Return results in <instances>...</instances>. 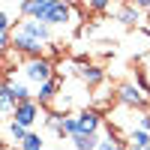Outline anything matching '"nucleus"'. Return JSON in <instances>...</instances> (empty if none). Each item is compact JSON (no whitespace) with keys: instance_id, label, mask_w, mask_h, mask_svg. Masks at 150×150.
I'll use <instances>...</instances> for the list:
<instances>
[{"instance_id":"nucleus-1","label":"nucleus","mask_w":150,"mask_h":150,"mask_svg":"<svg viewBox=\"0 0 150 150\" xmlns=\"http://www.w3.org/2000/svg\"><path fill=\"white\" fill-rule=\"evenodd\" d=\"M51 45V27L42 21H33V18H21L15 27H12V48L21 54L33 57H45L42 51Z\"/></svg>"},{"instance_id":"nucleus-2","label":"nucleus","mask_w":150,"mask_h":150,"mask_svg":"<svg viewBox=\"0 0 150 150\" xmlns=\"http://www.w3.org/2000/svg\"><path fill=\"white\" fill-rule=\"evenodd\" d=\"M21 75H24V81H27L30 87L39 90L42 84H48L51 78H57V66L48 57H33V60H27V63L21 66Z\"/></svg>"},{"instance_id":"nucleus-3","label":"nucleus","mask_w":150,"mask_h":150,"mask_svg":"<svg viewBox=\"0 0 150 150\" xmlns=\"http://www.w3.org/2000/svg\"><path fill=\"white\" fill-rule=\"evenodd\" d=\"M75 135H96L99 126H102V114L93 108H84V111H75ZM72 135V138H75Z\"/></svg>"},{"instance_id":"nucleus-4","label":"nucleus","mask_w":150,"mask_h":150,"mask_svg":"<svg viewBox=\"0 0 150 150\" xmlns=\"http://www.w3.org/2000/svg\"><path fill=\"white\" fill-rule=\"evenodd\" d=\"M117 99H120V105H126V108H144L147 105L144 90L138 84H132V81H126V84L117 87Z\"/></svg>"},{"instance_id":"nucleus-5","label":"nucleus","mask_w":150,"mask_h":150,"mask_svg":"<svg viewBox=\"0 0 150 150\" xmlns=\"http://www.w3.org/2000/svg\"><path fill=\"white\" fill-rule=\"evenodd\" d=\"M15 123H21L24 129H30L36 120H39V102L36 99H27V102H18V108H15V117H12Z\"/></svg>"},{"instance_id":"nucleus-6","label":"nucleus","mask_w":150,"mask_h":150,"mask_svg":"<svg viewBox=\"0 0 150 150\" xmlns=\"http://www.w3.org/2000/svg\"><path fill=\"white\" fill-rule=\"evenodd\" d=\"M57 93H60V78H51L48 84H42L39 90H36V102L51 105V102H57Z\"/></svg>"},{"instance_id":"nucleus-7","label":"nucleus","mask_w":150,"mask_h":150,"mask_svg":"<svg viewBox=\"0 0 150 150\" xmlns=\"http://www.w3.org/2000/svg\"><path fill=\"white\" fill-rule=\"evenodd\" d=\"M15 108H18V99L9 90V84H3L0 87V117H15Z\"/></svg>"},{"instance_id":"nucleus-8","label":"nucleus","mask_w":150,"mask_h":150,"mask_svg":"<svg viewBox=\"0 0 150 150\" xmlns=\"http://www.w3.org/2000/svg\"><path fill=\"white\" fill-rule=\"evenodd\" d=\"M126 150H150V132L147 129H132L126 135Z\"/></svg>"},{"instance_id":"nucleus-9","label":"nucleus","mask_w":150,"mask_h":150,"mask_svg":"<svg viewBox=\"0 0 150 150\" xmlns=\"http://www.w3.org/2000/svg\"><path fill=\"white\" fill-rule=\"evenodd\" d=\"M78 78L84 81V84H99L105 78V72L99 69L96 63H84V66H78Z\"/></svg>"},{"instance_id":"nucleus-10","label":"nucleus","mask_w":150,"mask_h":150,"mask_svg":"<svg viewBox=\"0 0 150 150\" xmlns=\"http://www.w3.org/2000/svg\"><path fill=\"white\" fill-rule=\"evenodd\" d=\"M96 150H126V141H120V135L111 129V132H105L102 138H99V147Z\"/></svg>"},{"instance_id":"nucleus-11","label":"nucleus","mask_w":150,"mask_h":150,"mask_svg":"<svg viewBox=\"0 0 150 150\" xmlns=\"http://www.w3.org/2000/svg\"><path fill=\"white\" fill-rule=\"evenodd\" d=\"M117 21H120V24H126V27L138 24V21H141V18H138V9H135L132 3H129V6H120V15H117Z\"/></svg>"},{"instance_id":"nucleus-12","label":"nucleus","mask_w":150,"mask_h":150,"mask_svg":"<svg viewBox=\"0 0 150 150\" xmlns=\"http://www.w3.org/2000/svg\"><path fill=\"white\" fill-rule=\"evenodd\" d=\"M72 144H75V150H96L99 138H96V135H75Z\"/></svg>"},{"instance_id":"nucleus-13","label":"nucleus","mask_w":150,"mask_h":150,"mask_svg":"<svg viewBox=\"0 0 150 150\" xmlns=\"http://www.w3.org/2000/svg\"><path fill=\"white\" fill-rule=\"evenodd\" d=\"M27 135H30V132H27V129H24V126H21V123H15V120H12V123H9V138H12V141H15L18 147L24 144V138H27Z\"/></svg>"},{"instance_id":"nucleus-14","label":"nucleus","mask_w":150,"mask_h":150,"mask_svg":"<svg viewBox=\"0 0 150 150\" xmlns=\"http://www.w3.org/2000/svg\"><path fill=\"white\" fill-rule=\"evenodd\" d=\"M21 150H45V141H42V135H36V132H30L27 138H24Z\"/></svg>"},{"instance_id":"nucleus-15","label":"nucleus","mask_w":150,"mask_h":150,"mask_svg":"<svg viewBox=\"0 0 150 150\" xmlns=\"http://www.w3.org/2000/svg\"><path fill=\"white\" fill-rule=\"evenodd\" d=\"M48 126L54 129V135H57V138H66V129H63V117H60L57 111H54V114H48Z\"/></svg>"},{"instance_id":"nucleus-16","label":"nucleus","mask_w":150,"mask_h":150,"mask_svg":"<svg viewBox=\"0 0 150 150\" xmlns=\"http://www.w3.org/2000/svg\"><path fill=\"white\" fill-rule=\"evenodd\" d=\"M12 27H15V24H12V18L6 15L3 9H0V36H9V33H12Z\"/></svg>"},{"instance_id":"nucleus-17","label":"nucleus","mask_w":150,"mask_h":150,"mask_svg":"<svg viewBox=\"0 0 150 150\" xmlns=\"http://www.w3.org/2000/svg\"><path fill=\"white\" fill-rule=\"evenodd\" d=\"M84 9H90V12H105V9H111V3H108V0H87Z\"/></svg>"},{"instance_id":"nucleus-18","label":"nucleus","mask_w":150,"mask_h":150,"mask_svg":"<svg viewBox=\"0 0 150 150\" xmlns=\"http://www.w3.org/2000/svg\"><path fill=\"white\" fill-rule=\"evenodd\" d=\"M141 129L150 132V111H144V114H141Z\"/></svg>"},{"instance_id":"nucleus-19","label":"nucleus","mask_w":150,"mask_h":150,"mask_svg":"<svg viewBox=\"0 0 150 150\" xmlns=\"http://www.w3.org/2000/svg\"><path fill=\"white\" fill-rule=\"evenodd\" d=\"M135 9H144V12H150V0H138V3H132Z\"/></svg>"}]
</instances>
